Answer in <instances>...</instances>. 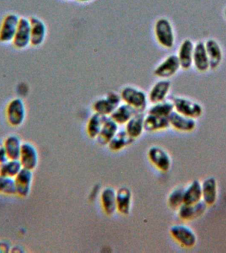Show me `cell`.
Listing matches in <instances>:
<instances>
[{
  "label": "cell",
  "instance_id": "32",
  "mask_svg": "<svg viewBox=\"0 0 226 253\" xmlns=\"http://www.w3.org/2000/svg\"><path fill=\"white\" fill-rule=\"evenodd\" d=\"M23 169L19 160L8 159L0 164V175L15 178Z\"/></svg>",
  "mask_w": 226,
  "mask_h": 253
},
{
  "label": "cell",
  "instance_id": "14",
  "mask_svg": "<svg viewBox=\"0 0 226 253\" xmlns=\"http://www.w3.org/2000/svg\"><path fill=\"white\" fill-rule=\"evenodd\" d=\"M170 126L180 132H190L196 127L194 119L173 111L169 116Z\"/></svg>",
  "mask_w": 226,
  "mask_h": 253
},
{
  "label": "cell",
  "instance_id": "28",
  "mask_svg": "<svg viewBox=\"0 0 226 253\" xmlns=\"http://www.w3.org/2000/svg\"><path fill=\"white\" fill-rule=\"evenodd\" d=\"M206 53L209 59L210 68L215 69L219 66L222 59V49L217 42L210 39L205 43Z\"/></svg>",
  "mask_w": 226,
  "mask_h": 253
},
{
  "label": "cell",
  "instance_id": "5",
  "mask_svg": "<svg viewBox=\"0 0 226 253\" xmlns=\"http://www.w3.org/2000/svg\"><path fill=\"white\" fill-rule=\"evenodd\" d=\"M150 163L159 171L167 172L171 167V158L168 152L160 146H152L148 150Z\"/></svg>",
  "mask_w": 226,
  "mask_h": 253
},
{
  "label": "cell",
  "instance_id": "3",
  "mask_svg": "<svg viewBox=\"0 0 226 253\" xmlns=\"http://www.w3.org/2000/svg\"><path fill=\"white\" fill-rule=\"evenodd\" d=\"M121 103L120 94L111 91L106 96L95 100L92 105V109L95 113L110 116Z\"/></svg>",
  "mask_w": 226,
  "mask_h": 253
},
{
  "label": "cell",
  "instance_id": "11",
  "mask_svg": "<svg viewBox=\"0 0 226 253\" xmlns=\"http://www.w3.org/2000/svg\"><path fill=\"white\" fill-rule=\"evenodd\" d=\"M19 19L15 14H9L5 16L0 27V42L7 43L13 41Z\"/></svg>",
  "mask_w": 226,
  "mask_h": 253
},
{
  "label": "cell",
  "instance_id": "38",
  "mask_svg": "<svg viewBox=\"0 0 226 253\" xmlns=\"http://www.w3.org/2000/svg\"><path fill=\"white\" fill-rule=\"evenodd\" d=\"M77 1L81 2V3H85V2H89L91 0H77Z\"/></svg>",
  "mask_w": 226,
  "mask_h": 253
},
{
  "label": "cell",
  "instance_id": "34",
  "mask_svg": "<svg viewBox=\"0 0 226 253\" xmlns=\"http://www.w3.org/2000/svg\"><path fill=\"white\" fill-rule=\"evenodd\" d=\"M0 194L7 196L17 195L14 178L0 175Z\"/></svg>",
  "mask_w": 226,
  "mask_h": 253
},
{
  "label": "cell",
  "instance_id": "2",
  "mask_svg": "<svg viewBox=\"0 0 226 253\" xmlns=\"http://www.w3.org/2000/svg\"><path fill=\"white\" fill-rule=\"evenodd\" d=\"M154 35L159 44L166 49H170L174 43V35L171 23L166 18L157 20L154 26Z\"/></svg>",
  "mask_w": 226,
  "mask_h": 253
},
{
  "label": "cell",
  "instance_id": "4",
  "mask_svg": "<svg viewBox=\"0 0 226 253\" xmlns=\"http://www.w3.org/2000/svg\"><path fill=\"white\" fill-rule=\"evenodd\" d=\"M170 232L172 238L184 248H192L196 245L197 238L195 233L190 227L185 225H172Z\"/></svg>",
  "mask_w": 226,
  "mask_h": 253
},
{
  "label": "cell",
  "instance_id": "30",
  "mask_svg": "<svg viewBox=\"0 0 226 253\" xmlns=\"http://www.w3.org/2000/svg\"><path fill=\"white\" fill-rule=\"evenodd\" d=\"M22 144L21 140L15 134H11L5 138L3 145L9 159L19 160Z\"/></svg>",
  "mask_w": 226,
  "mask_h": 253
},
{
  "label": "cell",
  "instance_id": "8",
  "mask_svg": "<svg viewBox=\"0 0 226 253\" xmlns=\"http://www.w3.org/2000/svg\"><path fill=\"white\" fill-rule=\"evenodd\" d=\"M180 68L177 55H170L154 69L155 76L162 79H168L175 75Z\"/></svg>",
  "mask_w": 226,
  "mask_h": 253
},
{
  "label": "cell",
  "instance_id": "24",
  "mask_svg": "<svg viewBox=\"0 0 226 253\" xmlns=\"http://www.w3.org/2000/svg\"><path fill=\"white\" fill-rule=\"evenodd\" d=\"M202 201L207 206L213 205L218 197L217 181L214 177H208L202 183Z\"/></svg>",
  "mask_w": 226,
  "mask_h": 253
},
{
  "label": "cell",
  "instance_id": "25",
  "mask_svg": "<svg viewBox=\"0 0 226 253\" xmlns=\"http://www.w3.org/2000/svg\"><path fill=\"white\" fill-rule=\"evenodd\" d=\"M137 112L138 111L135 110L133 107L123 102L115 109L110 117L116 124L120 126L126 124Z\"/></svg>",
  "mask_w": 226,
  "mask_h": 253
},
{
  "label": "cell",
  "instance_id": "7",
  "mask_svg": "<svg viewBox=\"0 0 226 253\" xmlns=\"http://www.w3.org/2000/svg\"><path fill=\"white\" fill-rule=\"evenodd\" d=\"M174 110L189 118L196 119L199 118L202 114V108L199 104L182 97L176 96L172 98Z\"/></svg>",
  "mask_w": 226,
  "mask_h": 253
},
{
  "label": "cell",
  "instance_id": "6",
  "mask_svg": "<svg viewBox=\"0 0 226 253\" xmlns=\"http://www.w3.org/2000/svg\"><path fill=\"white\" fill-rule=\"evenodd\" d=\"M6 118L12 126L17 127L23 124L26 118V108L21 98L13 99L8 104L6 108Z\"/></svg>",
  "mask_w": 226,
  "mask_h": 253
},
{
  "label": "cell",
  "instance_id": "35",
  "mask_svg": "<svg viewBox=\"0 0 226 253\" xmlns=\"http://www.w3.org/2000/svg\"><path fill=\"white\" fill-rule=\"evenodd\" d=\"M9 159L6 153L5 147H4L3 142L0 141V164L7 161Z\"/></svg>",
  "mask_w": 226,
  "mask_h": 253
},
{
  "label": "cell",
  "instance_id": "23",
  "mask_svg": "<svg viewBox=\"0 0 226 253\" xmlns=\"http://www.w3.org/2000/svg\"><path fill=\"white\" fill-rule=\"evenodd\" d=\"M193 63L200 72H205L210 68L209 59L206 53L205 43L199 42L194 45Z\"/></svg>",
  "mask_w": 226,
  "mask_h": 253
},
{
  "label": "cell",
  "instance_id": "17",
  "mask_svg": "<svg viewBox=\"0 0 226 253\" xmlns=\"http://www.w3.org/2000/svg\"><path fill=\"white\" fill-rule=\"evenodd\" d=\"M132 193L127 187H121L116 190V210L123 215L130 213L132 206Z\"/></svg>",
  "mask_w": 226,
  "mask_h": 253
},
{
  "label": "cell",
  "instance_id": "16",
  "mask_svg": "<svg viewBox=\"0 0 226 253\" xmlns=\"http://www.w3.org/2000/svg\"><path fill=\"white\" fill-rule=\"evenodd\" d=\"M101 207L105 214L111 216L116 210V190L112 187H107L100 194Z\"/></svg>",
  "mask_w": 226,
  "mask_h": 253
},
{
  "label": "cell",
  "instance_id": "33",
  "mask_svg": "<svg viewBox=\"0 0 226 253\" xmlns=\"http://www.w3.org/2000/svg\"><path fill=\"white\" fill-rule=\"evenodd\" d=\"M184 203V189L176 188L170 192L168 197V205L170 209L177 210Z\"/></svg>",
  "mask_w": 226,
  "mask_h": 253
},
{
  "label": "cell",
  "instance_id": "10",
  "mask_svg": "<svg viewBox=\"0 0 226 253\" xmlns=\"http://www.w3.org/2000/svg\"><path fill=\"white\" fill-rule=\"evenodd\" d=\"M19 160L23 168L33 171L39 164V153L37 148L31 142H23Z\"/></svg>",
  "mask_w": 226,
  "mask_h": 253
},
{
  "label": "cell",
  "instance_id": "29",
  "mask_svg": "<svg viewBox=\"0 0 226 253\" xmlns=\"http://www.w3.org/2000/svg\"><path fill=\"white\" fill-rule=\"evenodd\" d=\"M134 139L128 135L124 129L119 130L112 140L107 144L109 150L112 152L120 151L134 142Z\"/></svg>",
  "mask_w": 226,
  "mask_h": 253
},
{
  "label": "cell",
  "instance_id": "1",
  "mask_svg": "<svg viewBox=\"0 0 226 253\" xmlns=\"http://www.w3.org/2000/svg\"><path fill=\"white\" fill-rule=\"evenodd\" d=\"M122 102L138 111L144 112L148 104V97L144 90L133 86L124 87L120 93Z\"/></svg>",
  "mask_w": 226,
  "mask_h": 253
},
{
  "label": "cell",
  "instance_id": "21",
  "mask_svg": "<svg viewBox=\"0 0 226 253\" xmlns=\"http://www.w3.org/2000/svg\"><path fill=\"white\" fill-rule=\"evenodd\" d=\"M170 126L169 118L155 116V115L147 114L145 116V130L149 132H157L168 129Z\"/></svg>",
  "mask_w": 226,
  "mask_h": 253
},
{
  "label": "cell",
  "instance_id": "9",
  "mask_svg": "<svg viewBox=\"0 0 226 253\" xmlns=\"http://www.w3.org/2000/svg\"><path fill=\"white\" fill-rule=\"evenodd\" d=\"M31 23L27 18L19 19L17 31L13 40L14 46L17 49H24L31 43Z\"/></svg>",
  "mask_w": 226,
  "mask_h": 253
},
{
  "label": "cell",
  "instance_id": "22",
  "mask_svg": "<svg viewBox=\"0 0 226 253\" xmlns=\"http://www.w3.org/2000/svg\"><path fill=\"white\" fill-rule=\"evenodd\" d=\"M118 130L119 125L109 116L96 138L97 142L101 146H107Z\"/></svg>",
  "mask_w": 226,
  "mask_h": 253
},
{
  "label": "cell",
  "instance_id": "13",
  "mask_svg": "<svg viewBox=\"0 0 226 253\" xmlns=\"http://www.w3.org/2000/svg\"><path fill=\"white\" fill-rule=\"evenodd\" d=\"M207 205L203 201L198 202L194 205L182 204L177 209L178 215L180 219L190 221L201 216L205 212Z\"/></svg>",
  "mask_w": 226,
  "mask_h": 253
},
{
  "label": "cell",
  "instance_id": "15",
  "mask_svg": "<svg viewBox=\"0 0 226 253\" xmlns=\"http://www.w3.org/2000/svg\"><path fill=\"white\" fill-rule=\"evenodd\" d=\"M170 86L171 83L168 79H161L155 83L148 95L149 102L153 104L166 100L170 92Z\"/></svg>",
  "mask_w": 226,
  "mask_h": 253
},
{
  "label": "cell",
  "instance_id": "12",
  "mask_svg": "<svg viewBox=\"0 0 226 253\" xmlns=\"http://www.w3.org/2000/svg\"><path fill=\"white\" fill-rule=\"evenodd\" d=\"M14 179H15L17 195L23 198L28 197L31 193L32 183H33V171L23 168Z\"/></svg>",
  "mask_w": 226,
  "mask_h": 253
},
{
  "label": "cell",
  "instance_id": "20",
  "mask_svg": "<svg viewBox=\"0 0 226 253\" xmlns=\"http://www.w3.org/2000/svg\"><path fill=\"white\" fill-rule=\"evenodd\" d=\"M194 45L190 40L186 39L180 45L177 57L179 60L180 68L188 70L193 63Z\"/></svg>",
  "mask_w": 226,
  "mask_h": 253
},
{
  "label": "cell",
  "instance_id": "39",
  "mask_svg": "<svg viewBox=\"0 0 226 253\" xmlns=\"http://www.w3.org/2000/svg\"><path fill=\"white\" fill-rule=\"evenodd\" d=\"M225 16H226V11H225Z\"/></svg>",
  "mask_w": 226,
  "mask_h": 253
},
{
  "label": "cell",
  "instance_id": "26",
  "mask_svg": "<svg viewBox=\"0 0 226 253\" xmlns=\"http://www.w3.org/2000/svg\"><path fill=\"white\" fill-rule=\"evenodd\" d=\"M108 117L95 112L91 115L86 125V132L89 138L96 139Z\"/></svg>",
  "mask_w": 226,
  "mask_h": 253
},
{
  "label": "cell",
  "instance_id": "31",
  "mask_svg": "<svg viewBox=\"0 0 226 253\" xmlns=\"http://www.w3.org/2000/svg\"><path fill=\"white\" fill-rule=\"evenodd\" d=\"M174 110V106L172 101H167L166 100L162 101V102L152 104L147 113L155 115V116L169 118L170 115Z\"/></svg>",
  "mask_w": 226,
  "mask_h": 253
},
{
  "label": "cell",
  "instance_id": "27",
  "mask_svg": "<svg viewBox=\"0 0 226 253\" xmlns=\"http://www.w3.org/2000/svg\"><path fill=\"white\" fill-rule=\"evenodd\" d=\"M202 201V183L194 180L184 189V203L194 205Z\"/></svg>",
  "mask_w": 226,
  "mask_h": 253
},
{
  "label": "cell",
  "instance_id": "36",
  "mask_svg": "<svg viewBox=\"0 0 226 253\" xmlns=\"http://www.w3.org/2000/svg\"><path fill=\"white\" fill-rule=\"evenodd\" d=\"M11 249V245L7 241H0V253H9Z\"/></svg>",
  "mask_w": 226,
  "mask_h": 253
},
{
  "label": "cell",
  "instance_id": "18",
  "mask_svg": "<svg viewBox=\"0 0 226 253\" xmlns=\"http://www.w3.org/2000/svg\"><path fill=\"white\" fill-rule=\"evenodd\" d=\"M145 116L144 112H138L125 124L124 130L134 140L140 137L145 131Z\"/></svg>",
  "mask_w": 226,
  "mask_h": 253
},
{
  "label": "cell",
  "instance_id": "19",
  "mask_svg": "<svg viewBox=\"0 0 226 253\" xmlns=\"http://www.w3.org/2000/svg\"><path fill=\"white\" fill-rule=\"evenodd\" d=\"M29 21L31 23V44L33 46H39L45 41L47 36V27L39 18L32 17Z\"/></svg>",
  "mask_w": 226,
  "mask_h": 253
},
{
  "label": "cell",
  "instance_id": "37",
  "mask_svg": "<svg viewBox=\"0 0 226 253\" xmlns=\"http://www.w3.org/2000/svg\"><path fill=\"white\" fill-rule=\"evenodd\" d=\"M23 248H22L20 246H15L14 247H12L11 249V251H10V252H15V253H23L24 252Z\"/></svg>",
  "mask_w": 226,
  "mask_h": 253
}]
</instances>
